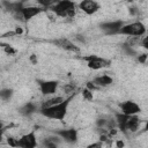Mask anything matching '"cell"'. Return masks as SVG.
I'll use <instances>...</instances> for the list:
<instances>
[{
    "instance_id": "1",
    "label": "cell",
    "mask_w": 148,
    "mask_h": 148,
    "mask_svg": "<svg viewBox=\"0 0 148 148\" xmlns=\"http://www.w3.org/2000/svg\"><path fill=\"white\" fill-rule=\"evenodd\" d=\"M75 95H71L68 97H66L61 103L49 106V108H43L39 110L38 113H40L43 117L47 118V119H53V120H59L62 121L67 114L68 111V106L71 104V101L74 98Z\"/></svg>"
},
{
    "instance_id": "10",
    "label": "cell",
    "mask_w": 148,
    "mask_h": 148,
    "mask_svg": "<svg viewBox=\"0 0 148 148\" xmlns=\"http://www.w3.org/2000/svg\"><path fill=\"white\" fill-rule=\"evenodd\" d=\"M46 9L40 7V6H24L23 9L20 12L21 15V20L22 21H30L31 18H34L35 16L39 15L40 13L45 12Z\"/></svg>"
},
{
    "instance_id": "17",
    "label": "cell",
    "mask_w": 148,
    "mask_h": 148,
    "mask_svg": "<svg viewBox=\"0 0 148 148\" xmlns=\"http://www.w3.org/2000/svg\"><path fill=\"white\" fill-rule=\"evenodd\" d=\"M14 95V90L12 88H2L0 90V97L3 102H9Z\"/></svg>"
},
{
    "instance_id": "26",
    "label": "cell",
    "mask_w": 148,
    "mask_h": 148,
    "mask_svg": "<svg viewBox=\"0 0 148 148\" xmlns=\"http://www.w3.org/2000/svg\"><path fill=\"white\" fill-rule=\"evenodd\" d=\"M116 146H117V148H124L125 143H124L123 140H117V141H116Z\"/></svg>"
},
{
    "instance_id": "4",
    "label": "cell",
    "mask_w": 148,
    "mask_h": 148,
    "mask_svg": "<svg viewBox=\"0 0 148 148\" xmlns=\"http://www.w3.org/2000/svg\"><path fill=\"white\" fill-rule=\"evenodd\" d=\"M83 60L87 61V67L89 69L92 71H99V69H104L110 67L111 65V60L103 58V57H98L95 54H90L87 57H83Z\"/></svg>"
},
{
    "instance_id": "25",
    "label": "cell",
    "mask_w": 148,
    "mask_h": 148,
    "mask_svg": "<svg viewBox=\"0 0 148 148\" xmlns=\"http://www.w3.org/2000/svg\"><path fill=\"white\" fill-rule=\"evenodd\" d=\"M140 45H141L142 47H145L146 50H148V35L141 38V40H140Z\"/></svg>"
},
{
    "instance_id": "27",
    "label": "cell",
    "mask_w": 148,
    "mask_h": 148,
    "mask_svg": "<svg viewBox=\"0 0 148 148\" xmlns=\"http://www.w3.org/2000/svg\"><path fill=\"white\" fill-rule=\"evenodd\" d=\"M75 39H76V40H79V42H81V43H84V42H86L84 37H83V36H81V35H76V36H75Z\"/></svg>"
},
{
    "instance_id": "20",
    "label": "cell",
    "mask_w": 148,
    "mask_h": 148,
    "mask_svg": "<svg viewBox=\"0 0 148 148\" xmlns=\"http://www.w3.org/2000/svg\"><path fill=\"white\" fill-rule=\"evenodd\" d=\"M1 46H2L3 51H5L7 54H9V56H12V54H15V53H16V50H15V49H13V47H12L9 44L1 43Z\"/></svg>"
},
{
    "instance_id": "16",
    "label": "cell",
    "mask_w": 148,
    "mask_h": 148,
    "mask_svg": "<svg viewBox=\"0 0 148 148\" xmlns=\"http://www.w3.org/2000/svg\"><path fill=\"white\" fill-rule=\"evenodd\" d=\"M64 99H65V97H62V96H52V97L47 98L46 101H44V102L40 104V109H43V108H49V106L59 104V103H61Z\"/></svg>"
},
{
    "instance_id": "11",
    "label": "cell",
    "mask_w": 148,
    "mask_h": 148,
    "mask_svg": "<svg viewBox=\"0 0 148 148\" xmlns=\"http://www.w3.org/2000/svg\"><path fill=\"white\" fill-rule=\"evenodd\" d=\"M79 9H81L86 15H94L97 13L101 8V5L97 1L94 0H82L81 2L77 3Z\"/></svg>"
},
{
    "instance_id": "6",
    "label": "cell",
    "mask_w": 148,
    "mask_h": 148,
    "mask_svg": "<svg viewBox=\"0 0 148 148\" xmlns=\"http://www.w3.org/2000/svg\"><path fill=\"white\" fill-rule=\"evenodd\" d=\"M53 133L60 136L62 141L68 145H74L79 140V133L75 128H59V130H54Z\"/></svg>"
},
{
    "instance_id": "9",
    "label": "cell",
    "mask_w": 148,
    "mask_h": 148,
    "mask_svg": "<svg viewBox=\"0 0 148 148\" xmlns=\"http://www.w3.org/2000/svg\"><path fill=\"white\" fill-rule=\"evenodd\" d=\"M119 108H120V112L127 116H138L141 112V106L136 102L131 99L121 102L119 104Z\"/></svg>"
},
{
    "instance_id": "5",
    "label": "cell",
    "mask_w": 148,
    "mask_h": 148,
    "mask_svg": "<svg viewBox=\"0 0 148 148\" xmlns=\"http://www.w3.org/2000/svg\"><path fill=\"white\" fill-rule=\"evenodd\" d=\"M125 22L123 20H113V21H105L99 24L101 30L104 32L106 36H114L119 35L120 29L124 27Z\"/></svg>"
},
{
    "instance_id": "28",
    "label": "cell",
    "mask_w": 148,
    "mask_h": 148,
    "mask_svg": "<svg viewBox=\"0 0 148 148\" xmlns=\"http://www.w3.org/2000/svg\"><path fill=\"white\" fill-rule=\"evenodd\" d=\"M30 60H31L32 64H37V57H36V54H31L30 56Z\"/></svg>"
},
{
    "instance_id": "18",
    "label": "cell",
    "mask_w": 148,
    "mask_h": 148,
    "mask_svg": "<svg viewBox=\"0 0 148 148\" xmlns=\"http://www.w3.org/2000/svg\"><path fill=\"white\" fill-rule=\"evenodd\" d=\"M62 90H64L65 94H68L69 96L71 95H76V86L73 84V83H66L62 87Z\"/></svg>"
},
{
    "instance_id": "12",
    "label": "cell",
    "mask_w": 148,
    "mask_h": 148,
    "mask_svg": "<svg viewBox=\"0 0 148 148\" xmlns=\"http://www.w3.org/2000/svg\"><path fill=\"white\" fill-rule=\"evenodd\" d=\"M56 46H58V47H60V49H62V50H65V51H68V52H75V53H77V52H80V47L79 46H76L71 39H68V38H58V39H56V40H53L52 42Z\"/></svg>"
},
{
    "instance_id": "29",
    "label": "cell",
    "mask_w": 148,
    "mask_h": 148,
    "mask_svg": "<svg viewBox=\"0 0 148 148\" xmlns=\"http://www.w3.org/2000/svg\"><path fill=\"white\" fill-rule=\"evenodd\" d=\"M143 131H146V132H148V120L145 123V127H143Z\"/></svg>"
},
{
    "instance_id": "15",
    "label": "cell",
    "mask_w": 148,
    "mask_h": 148,
    "mask_svg": "<svg viewBox=\"0 0 148 148\" xmlns=\"http://www.w3.org/2000/svg\"><path fill=\"white\" fill-rule=\"evenodd\" d=\"M92 82L98 87V88H105V87H109L113 83V79L108 75V74H103V75H98V76H95L92 79Z\"/></svg>"
},
{
    "instance_id": "19",
    "label": "cell",
    "mask_w": 148,
    "mask_h": 148,
    "mask_svg": "<svg viewBox=\"0 0 148 148\" xmlns=\"http://www.w3.org/2000/svg\"><path fill=\"white\" fill-rule=\"evenodd\" d=\"M82 96L86 101H92L94 99V91L89 90L88 88H83L82 90Z\"/></svg>"
},
{
    "instance_id": "23",
    "label": "cell",
    "mask_w": 148,
    "mask_h": 148,
    "mask_svg": "<svg viewBox=\"0 0 148 148\" xmlns=\"http://www.w3.org/2000/svg\"><path fill=\"white\" fill-rule=\"evenodd\" d=\"M86 88H88L89 90H91V91H95V90H97V89H99L94 82H92V80L91 81H88L87 82V84H86Z\"/></svg>"
},
{
    "instance_id": "22",
    "label": "cell",
    "mask_w": 148,
    "mask_h": 148,
    "mask_svg": "<svg viewBox=\"0 0 148 148\" xmlns=\"http://www.w3.org/2000/svg\"><path fill=\"white\" fill-rule=\"evenodd\" d=\"M7 143L13 148H17V139H15L13 136H8L7 138Z\"/></svg>"
},
{
    "instance_id": "14",
    "label": "cell",
    "mask_w": 148,
    "mask_h": 148,
    "mask_svg": "<svg viewBox=\"0 0 148 148\" xmlns=\"http://www.w3.org/2000/svg\"><path fill=\"white\" fill-rule=\"evenodd\" d=\"M62 142L64 141L60 136L52 133L51 135H49L42 140V147L43 148H59L60 143H62Z\"/></svg>"
},
{
    "instance_id": "3",
    "label": "cell",
    "mask_w": 148,
    "mask_h": 148,
    "mask_svg": "<svg viewBox=\"0 0 148 148\" xmlns=\"http://www.w3.org/2000/svg\"><path fill=\"white\" fill-rule=\"evenodd\" d=\"M146 25L141 21H134L131 23H125L124 27L120 29L119 35L128 36V37H142L146 35Z\"/></svg>"
},
{
    "instance_id": "8",
    "label": "cell",
    "mask_w": 148,
    "mask_h": 148,
    "mask_svg": "<svg viewBox=\"0 0 148 148\" xmlns=\"http://www.w3.org/2000/svg\"><path fill=\"white\" fill-rule=\"evenodd\" d=\"M39 86V90L44 96H51L56 94L59 87V82L57 80H37Z\"/></svg>"
},
{
    "instance_id": "24",
    "label": "cell",
    "mask_w": 148,
    "mask_h": 148,
    "mask_svg": "<svg viewBox=\"0 0 148 148\" xmlns=\"http://www.w3.org/2000/svg\"><path fill=\"white\" fill-rule=\"evenodd\" d=\"M147 58H148V54H147V53H142V54H140V56L136 57V60H138L140 64H146Z\"/></svg>"
},
{
    "instance_id": "13",
    "label": "cell",
    "mask_w": 148,
    "mask_h": 148,
    "mask_svg": "<svg viewBox=\"0 0 148 148\" xmlns=\"http://www.w3.org/2000/svg\"><path fill=\"white\" fill-rule=\"evenodd\" d=\"M39 110H40V106H37L36 103H34V102H27V103H24L23 105H21L18 108V113L21 116H23V117H30L34 113L39 112Z\"/></svg>"
},
{
    "instance_id": "7",
    "label": "cell",
    "mask_w": 148,
    "mask_h": 148,
    "mask_svg": "<svg viewBox=\"0 0 148 148\" xmlns=\"http://www.w3.org/2000/svg\"><path fill=\"white\" fill-rule=\"evenodd\" d=\"M38 141L35 131L28 132L17 139V148H37Z\"/></svg>"
},
{
    "instance_id": "21",
    "label": "cell",
    "mask_w": 148,
    "mask_h": 148,
    "mask_svg": "<svg viewBox=\"0 0 148 148\" xmlns=\"http://www.w3.org/2000/svg\"><path fill=\"white\" fill-rule=\"evenodd\" d=\"M103 146H104V143L101 142L99 140H97V141H95V142H91V143L87 145L84 148H103Z\"/></svg>"
},
{
    "instance_id": "2",
    "label": "cell",
    "mask_w": 148,
    "mask_h": 148,
    "mask_svg": "<svg viewBox=\"0 0 148 148\" xmlns=\"http://www.w3.org/2000/svg\"><path fill=\"white\" fill-rule=\"evenodd\" d=\"M77 3L71 0H59L57 1L50 10L53 12L56 16L62 17V18H73L76 14Z\"/></svg>"
}]
</instances>
